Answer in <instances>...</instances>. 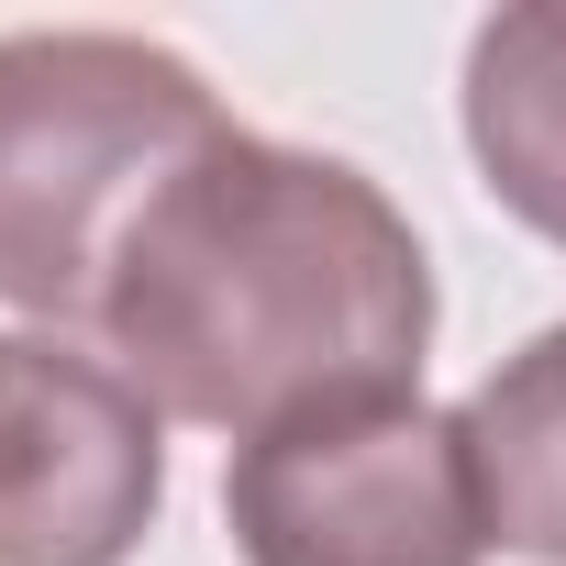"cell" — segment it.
I'll return each instance as SVG.
<instances>
[{
	"label": "cell",
	"mask_w": 566,
	"mask_h": 566,
	"mask_svg": "<svg viewBox=\"0 0 566 566\" xmlns=\"http://www.w3.org/2000/svg\"><path fill=\"white\" fill-rule=\"evenodd\" d=\"M90 323L156 422L255 444L334 400L422 389L433 255L367 167L222 123L123 222Z\"/></svg>",
	"instance_id": "1"
},
{
	"label": "cell",
	"mask_w": 566,
	"mask_h": 566,
	"mask_svg": "<svg viewBox=\"0 0 566 566\" xmlns=\"http://www.w3.org/2000/svg\"><path fill=\"white\" fill-rule=\"evenodd\" d=\"M211 134L200 67L145 34H0V301L45 334L90 323L123 222Z\"/></svg>",
	"instance_id": "2"
},
{
	"label": "cell",
	"mask_w": 566,
	"mask_h": 566,
	"mask_svg": "<svg viewBox=\"0 0 566 566\" xmlns=\"http://www.w3.org/2000/svg\"><path fill=\"white\" fill-rule=\"evenodd\" d=\"M222 522L244 566H489V478L467 411L334 400L222 467Z\"/></svg>",
	"instance_id": "3"
},
{
	"label": "cell",
	"mask_w": 566,
	"mask_h": 566,
	"mask_svg": "<svg viewBox=\"0 0 566 566\" xmlns=\"http://www.w3.org/2000/svg\"><path fill=\"white\" fill-rule=\"evenodd\" d=\"M156 511V400L67 334H0V566H123Z\"/></svg>",
	"instance_id": "4"
},
{
	"label": "cell",
	"mask_w": 566,
	"mask_h": 566,
	"mask_svg": "<svg viewBox=\"0 0 566 566\" xmlns=\"http://www.w3.org/2000/svg\"><path fill=\"white\" fill-rule=\"evenodd\" d=\"M467 156L511 222L566 244V0L489 12L467 45Z\"/></svg>",
	"instance_id": "5"
},
{
	"label": "cell",
	"mask_w": 566,
	"mask_h": 566,
	"mask_svg": "<svg viewBox=\"0 0 566 566\" xmlns=\"http://www.w3.org/2000/svg\"><path fill=\"white\" fill-rule=\"evenodd\" d=\"M467 444L489 478V533L533 566H566V323L467 389Z\"/></svg>",
	"instance_id": "6"
}]
</instances>
